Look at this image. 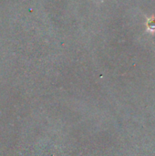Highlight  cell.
Wrapping results in <instances>:
<instances>
[{
	"label": "cell",
	"mask_w": 155,
	"mask_h": 156,
	"mask_svg": "<svg viewBox=\"0 0 155 156\" xmlns=\"http://www.w3.org/2000/svg\"><path fill=\"white\" fill-rule=\"evenodd\" d=\"M148 27L152 30H155V18L153 17L149 22H148Z\"/></svg>",
	"instance_id": "1"
}]
</instances>
